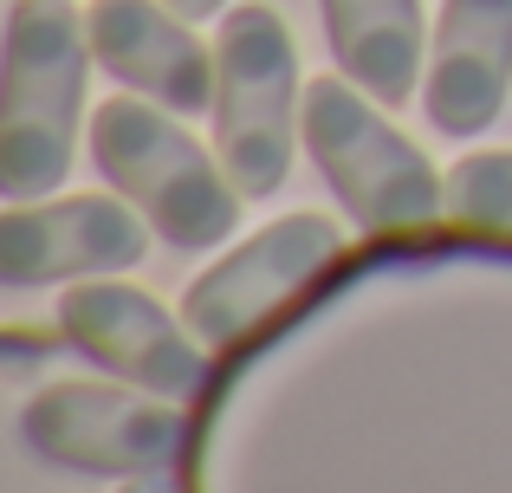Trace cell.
Segmentation results:
<instances>
[{"instance_id":"obj_6","label":"cell","mask_w":512,"mask_h":493,"mask_svg":"<svg viewBox=\"0 0 512 493\" xmlns=\"http://www.w3.org/2000/svg\"><path fill=\"white\" fill-rule=\"evenodd\" d=\"M20 429L39 461L72 474H156L182 455V403L124 383H46L20 409Z\"/></svg>"},{"instance_id":"obj_9","label":"cell","mask_w":512,"mask_h":493,"mask_svg":"<svg viewBox=\"0 0 512 493\" xmlns=\"http://www.w3.org/2000/svg\"><path fill=\"white\" fill-rule=\"evenodd\" d=\"M91 59L130 85L137 98L163 104L175 117L214 111V52L201 33L163 0H91L85 7Z\"/></svg>"},{"instance_id":"obj_8","label":"cell","mask_w":512,"mask_h":493,"mask_svg":"<svg viewBox=\"0 0 512 493\" xmlns=\"http://www.w3.org/2000/svg\"><path fill=\"white\" fill-rule=\"evenodd\" d=\"M143 253H150V221L124 195H46L0 215V273L20 292L52 279L124 273Z\"/></svg>"},{"instance_id":"obj_5","label":"cell","mask_w":512,"mask_h":493,"mask_svg":"<svg viewBox=\"0 0 512 493\" xmlns=\"http://www.w3.org/2000/svg\"><path fill=\"white\" fill-rule=\"evenodd\" d=\"M344 253V228L325 215H286L273 228H260L253 241H240L227 260H214L195 286L182 292V318L214 357H234L240 344H253L299 292H312V279H325Z\"/></svg>"},{"instance_id":"obj_1","label":"cell","mask_w":512,"mask_h":493,"mask_svg":"<svg viewBox=\"0 0 512 493\" xmlns=\"http://www.w3.org/2000/svg\"><path fill=\"white\" fill-rule=\"evenodd\" d=\"M85 13L65 0H13L7 7V72H0V195L39 202L72 169L78 117H85Z\"/></svg>"},{"instance_id":"obj_4","label":"cell","mask_w":512,"mask_h":493,"mask_svg":"<svg viewBox=\"0 0 512 493\" xmlns=\"http://www.w3.org/2000/svg\"><path fill=\"white\" fill-rule=\"evenodd\" d=\"M305 150L325 169L331 195L344 202V215L370 234H402L428 228L435 215H448V176L428 163L422 143H409L376 98L357 78H312L305 85Z\"/></svg>"},{"instance_id":"obj_2","label":"cell","mask_w":512,"mask_h":493,"mask_svg":"<svg viewBox=\"0 0 512 493\" xmlns=\"http://www.w3.org/2000/svg\"><path fill=\"white\" fill-rule=\"evenodd\" d=\"M305 91H299V46L279 7L221 13L214 33V156L234 176L247 202L286 189L292 176V143L305 137Z\"/></svg>"},{"instance_id":"obj_3","label":"cell","mask_w":512,"mask_h":493,"mask_svg":"<svg viewBox=\"0 0 512 493\" xmlns=\"http://www.w3.org/2000/svg\"><path fill=\"white\" fill-rule=\"evenodd\" d=\"M91 156L111 176V189L143 208L156 241L201 253L240 228V202L247 195L234 189L221 156H208L182 124H169L163 104L104 98L91 111Z\"/></svg>"},{"instance_id":"obj_13","label":"cell","mask_w":512,"mask_h":493,"mask_svg":"<svg viewBox=\"0 0 512 493\" xmlns=\"http://www.w3.org/2000/svg\"><path fill=\"white\" fill-rule=\"evenodd\" d=\"M124 493H188V487H182V474H175V468H156V474H130Z\"/></svg>"},{"instance_id":"obj_11","label":"cell","mask_w":512,"mask_h":493,"mask_svg":"<svg viewBox=\"0 0 512 493\" xmlns=\"http://www.w3.org/2000/svg\"><path fill=\"white\" fill-rule=\"evenodd\" d=\"M325 39L344 78H357L383 111L415 98L428 78V13L422 0H318Z\"/></svg>"},{"instance_id":"obj_14","label":"cell","mask_w":512,"mask_h":493,"mask_svg":"<svg viewBox=\"0 0 512 493\" xmlns=\"http://www.w3.org/2000/svg\"><path fill=\"white\" fill-rule=\"evenodd\" d=\"M163 7H175L182 20H214V13H221L227 0H163Z\"/></svg>"},{"instance_id":"obj_12","label":"cell","mask_w":512,"mask_h":493,"mask_svg":"<svg viewBox=\"0 0 512 493\" xmlns=\"http://www.w3.org/2000/svg\"><path fill=\"white\" fill-rule=\"evenodd\" d=\"M448 221L480 234H512V150H474L448 169Z\"/></svg>"},{"instance_id":"obj_10","label":"cell","mask_w":512,"mask_h":493,"mask_svg":"<svg viewBox=\"0 0 512 493\" xmlns=\"http://www.w3.org/2000/svg\"><path fill=\"white\" fill-rule=\"evenodd\" d=\"M512 91V0H441L422 111L441 137H480Z\"/></svg>"},{"instance_id":"obj_7","label":"cell","mask_w":512,"mask_h":493,"mask_svg":"<svg viewBox=\"0 0 512 493\" xmlns=\"http://www.w3.org/2000/svg\"><path fill=\"white\" fill-rule=\"evenodd\" d=\"M59 331L91 364H104L124 383H143L169 403H195L201 383H208L214 351L188 331V318H169L163 299H150V292L124 286L111 273L59 292Z\"/></svg>"}]
</instances>
